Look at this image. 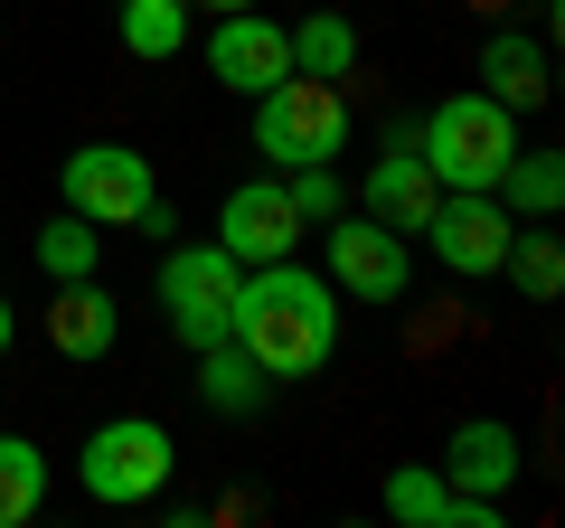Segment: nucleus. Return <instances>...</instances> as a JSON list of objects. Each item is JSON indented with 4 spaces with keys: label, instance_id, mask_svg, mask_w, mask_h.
I'll return each instance as SVG.
<instances>
[{
    "label": "nucleus",
    "instance_id": "ddd939ff",
    "mask_svg": "<svg viewBox=\"0 0 565 528\" xmlns=\"http://www.w3.org/2000/svg\"><path fill=\"white\" fill-rule=\"evenodd\" d=\"M122 340V303L95 284V274H76V284H57V303H47V349L57 359H114Z\"/></svg>",
    "mask_w": 565,
    "mask_h": 528
},
{
    "label": "nucleus",
    "instance_id": "dca6fc26",
    "mask_svg": "<svg viewBox=\"0 0 565 528\" xmlns=\"http://www.w3.org/2000/svg\"><path fill=\"white\" fill-rule=\"evenodd\" d=\"M199 397H207L217 415H264V406H274V378H264L236 340H207V349H199Z\"/></svg>",
    "mask_w": 565,
    "mask_h": 528
},
{
    "label": "nucleus",
    "instance_id": "9d476101",
    "mask_svg": "<svg viewBox=\"0 0 565 528\" xmlns=\"http://www.w3.org/2000/svg\"><path fill=\"white\" fill-rule=\"evenodd\" d=\"M311 226H302V208L282 199V180H245V189H226V208H217V245L236 264H274V255H292Z\"/></svg>",
    "mask_w": 565,
    "mask_h": 528
},
{
    "label": "nucleus",
    "instance_id": "6ab92c4d",
    "mask_svg": "<svg viewBox=\"0 0 565 528\" xmlns=\"http://www.w3.org/2000/svg\"><path fill=\"white\" fill-rule=\"evenodd\" d=\"M349 66H359V29H349L340 10H311V20L292 29V76H330V85H349Z\"/></svg>",
    "mask_w": 565,
    "mask_h": 528
},
{
    "label": "nucleus",
    "instance_id": "f3484780",
    "mask_svg": "<svg viewBox=\"0 0 565 528\" xmlns=\"http://www.w3.org/2000/svg\"><path fill=\"white\" fill-rule=\"evenodd\" d=\"M500 208H519V218H556L565 208V151H509V170H500Z\"/></svg>",
    "mask_w": 565,
    "mask_h": 528
},
{
    "label": "nucleus",
    "instance_id": "5701e85b",
    "mask_svg": "<svg viewBox=\"0 0 565 528\" xmlns=\"http://www.w3.org/2000/svg\"><path fill=\"white\" fill-rule=\"evenodd\" d=\"M282 199L302 208V226H330V218L349 208V189H340V170H330V161H302L292 180H282Z\"/></svg>",
    "mask_w": 565,
    "mask_h": 528
},
{
    "label": "nucleus",
    "instance_id": "4468645a",
    "mask_svg": "<svg viewBox=\"0 0 565 528\" xmlns=\"http://www.w3.org/2000/svg\"><path fill=\"white\" fill-rule=\"evenodd\" d=\"M481 95H500L509 114H537V104L556 95L546 39H527V29H490V39H481Z\"/></svg>",
    "mask_w": 565,
    "mask_h": 528
},
{
    "label": "nucleus",
    "instance_id": "f8f14e48",
    "mask_svg": "<svg viewBox=\"0 0 565 528\" xmlns=\"http://www.w3.org/2000/svg\"><path fill=\"white\" fill-rule=\"evenodd\" d=\"M434 199H444V180L424 170V151H415V142H386V161L359 180V208H367L377 226H396V236H424Z\"/></svg>",
    "mask_w": 565,
    "mask_h": 528
},
{
    "label": "nucleus",
    "instance_id": "f03ea898",
    "mask_svg": "<svg viewBox=\"0 0 565 528\" xmlns=\"http://www.w3.org/2000/svg\"><path fill=\"white\" fill-rule=\"evenodd\" d=\"M415 151H424V170L444 189H500L509 151H519V114H509L500 95H481V85H462V95H444L424 114Z\"/></svg>",
    "mask_w": 565,
    "mask_h": 528
},
{
    "label": "nucleus",
    "instance_id": "aec40b11",
    "mask_svg": "<svg viewBox=\"0 0 565 528\" xmlns=\"http://www.w3.org/2000/svg\"><path fill=\"white\" fill-rule=\"evenodd\" d=\"M95 264H104V226L95 218L66 208V218L39 226V274H47V284H76V274H95Z\"/></svg>",
    "mask_w": 565,
    "mask_h": 528
},
{
    "label": "nucleus",
    "instance_id": "a211bd4d",
    "mask_svg": "<svg viewBox=\"0 0 565 528\" xmlns=\"http://www.w3.org/2000/svg\"><path fill=\"white\" fill-rule=\"evenodd\" d=\"M47 509V453L29 434H0V528H29Z\"/></svg>",
    "mask_w": 565,
    "mask_h": 528
},
{
    "label": "nucleus",
    "instance_id": "9b49d317",
    "mask_svg": "<svg viewBox=\"0 0 565 528\" xmlns=\"http://www.w3.org/2000/svg\"><path fill=\"white\" fill-rule=\"evenodd\" d=\"M519 434L500 425V415H462V425H452V444H444V482L452 490H471V500H509V482H519Z\"/></svg>",
    "mask_w": 565,
    "mask_h": 528
},
{
    "label": "nucleus",
    "instance_id": "20e7f679",
    "mask_svg": "<svg viewBox=\"0 0 565 528\" xmlns=\"http://www.w3.org/2000/svg\"><path fill=\"white\" fill-rule=\"evenodd\" d=\"M255 151L282 170H302V161H340L349 151V95L330 76H282L255 95Z\"/></svg>",
    "mask_w": 565,
    "mask_h": 528
},
{
    "label": "nucleus",
    "instance_id": "1a4fd4ad",
    "mask_svg": "<svg viewBox=\"0 0 565 528\" xmlns=\"http://www.w3.org/2000/svg\"><path fill=\"white\" fill-rule=\"evenodd\" d=\"M207 76L236 85V95H264V85L292 76V29L264 20V10H226L217 29H207Z\"/></svg>",
    "mask_w": 565,
    "mask_h": 528
},
{
    "label": "nucleus",
    "instance_id": "393cba45",
    "mask_svg": "<svg viewBox=\"0 0 565 528\" xmlns=\"http://www.w3.org/2000/svg\"><path fill=\"white\" fill-rule=\"evenodd\" d=\"M189 10H264V0H189Z\"/></svg>",
    "mask_w": 565,
    "mask_h": 528
},
{
    "label": "nucleus",
    "instance_id": "f257e3e1",
    "mask_svg": "<svg viewBox=\"0 0 565 528\" xmlns=\"http://www.w3.org/2000/svg\"><path fill=\"white\" fill-rule=\"evenodd\" d=\"M226 340H236L274 387L321 378L330 349H340V293H330L321 264H292V255L245 264V284H236V330H226Z\"/></svg>",
    "mask_w": 565,
    "mask_h": 528
},
{
    "label": "nucleus",
    "instance_id": "6e6552de",
    "mask_svg": "<svg viewBox=\"0 0 565 528\" xmlns=\"http://www.w3.org/2000/svg\"><path fill=\"white\" fill-rule=\"evenodd\" d=\"M424 236H434V264H452V274H500V255H509V208H500V189H444L434 199V218H424Z\"/></svg>",
    "mask_w": 565,
    "mask_h": 528
},
{
    "label": "nucleus",
    "instance_id": "423d86ee",
    "mask_svg": "<svg viewBox=\"0 0 565 528\" xmlns=\"http://www.w3.org/2000/svg\"><path fill=\"white\" fill-rule=\"evenodd\" d=\"M236 284H245V264L226 245H170L161 255V311L180 330V349H207L236 330Z\"/></svg>",
    "mask_w": 565,
    "mask_h": 528
},
{
    "label": "nucleus",
    "instance_id": "b1692460",
    "mask_svg": "<svg viewBox=\"0 0 565 528\" xmlns=\"http://www.w3.org/2000/svg\"><path fill=\"white\" fill-rule=\"evenodd\" d=\"M10 340H20V311H10V293H0V349H10Z\"/></svg>",
    "mask_w": 565,
    "mask_h": 528
},
{
    "label": "nucleus",
    "instance_id": "412c9836",
    "mask_svg": "<svg viewBox=\"0 0 565 528\" xmlns=\"http://www.w3.org/2000/svg\"><path fill=\"white\" fill-rule=\"evenodd\" d=\"M122 47L132 57H180L189 47V0H122Z\"/></svg>",
    "mask_w": 565,
    "mask_h": 528
},
{
    "label": "nucleus",
    "instance_id": "4be33fe9",
    "mask_svg": "<svg viewBox=\"0 0 565 528\" xmlns=\"http://www.w3.org/2000/svg\"><path fill=\"white\" fill-rule=\"evenodd\" d=\"M500 274H519L527 303H556V293H565V245H556V236H509Z\"/></svg>",
    "mask_w": 565,
    "mask_h": 528
},
{
    "label": "nucleus",
    "instance_id": "39448f33",
    "mask_svg": "<svg viewBox=\"0 0 565 528\" xmlns=\"http://www.w3.org/2000/svg\"><path fill=\"white\" fill-rule=\"evenodd\" d=\"M321 274L340 303H405V284H415V255H405L396 226H377L367 208H340V218L321 226Z\"/></svg>",
    "mask_w": 565,
    "mask_h": 528
},
{
    "label": "nucleus",
    "instance_id": "2eb2a0df",
    "mask_svg": "<svg viewBox=\"0 0 565 528\" xmlns=\"http://www.w3.org/2000/svg\"><path fill=\"white\" fill-rule=\"evenodd\" d=\"M377 500H386V519H396V528H462V490H452L434 463H396Z\"/></svg>",
    "mask_w": 565,
    "mask_h": 528
},
{
    "label": "nucleus",
    "instance_id": "7ed1b4c3",
    "mask_svg": "<svg viewBox=\"0 0 565 528\" xmlns=\"http://www.w3.org/2000/svg\"><path fill=\"white\" fill-rule=\"evenodd\" d=\"M170 472H180V444H170L161 415H114V425H95V434H85V453H76L85 500H104V509H141V500H161Z\"/></svg>",
    "mask_w": 565,
    "mask_h": 528
},
{
    "label": "nucleus",
    "instance_id": "0eeeda50",
    "mask_svg": "<svg viewBox=\"0 0 565 528\" xmlns=\"http://www.w3.org/2000/svg\"><path fill=\"white\" fill-rule=\"evenodd\" d=\"M57 199L95 226H141V208L161 199V180H151V161L132 142H85L57 161Z\"/></svg>",
    "mask_w": 565,
    "mask_h": 528
}]
</instances>
